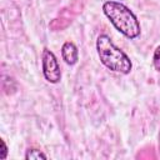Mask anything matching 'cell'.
<instances>
[{"mask_svg":"<svg viewBox=\"0 0 160 160\" xmlns=\"http://www.w3.org/2000/svg\"><path fill=\"white\" fill-rule=\"evenodd\" d=\"M102 11L114 28L129 39H136L140 32V22L135 14L122 2L109 0L102 4Z\"/></svg>","mask_w":160,"mask_h":160,"instance_id":"6da1fadb","label":"cell"},{"mask_svg":"<svg viewBox=\"0 0 160 160\" xmlns=\"http://www.w3.org/2000/svg\"><path fill=\"white\" fill-rule=\"evenodd\" d=\"M96 50L100 61L111 71L119 74H129L132 69L130 58L118 48L106 34H101L96 40Z\"/></svg>","mask_w":160,"mask_h":160,"instance_id":"7a4b0ae2","label":"cell"},{"mask_svg":"<svg viewBox=\"0 0 160 160\" xmlns=\"http://www.w3.org/2000/svg\"><path fill=\"white\" fill-rule=\"evenodd\" d=\"M41 59H42L41 61H42L44 78L51 84L59 82L61 79V70H60V66H59L55 54L49 49H44Z\"/></svg>","mask_w":160,"mask_h":160,"instance_id":"3957f363","label":"cell"},{"mask_svg":"<svg viewBox=\"0 0 160 160\" xmlns=\"http://www.w3.org/2000/svg\"><path fill=\"white\" fill-rule=\"evenodd\" d=\"M61 56L62 60L68 65H75L79 60V50L72 41H66L61 46Z\"/></svg>","mask_w":160,"mask_h":160,"instance_id":"277c9868","label":"cell"},{"mask_svg":"<svg viewBox=\"0 0 160 160\" xmlns=\"http://www.w3.org/2000/svg\"><path fill=\"white\" fill-rule=\"evenodd\" d=\"M25 159L26 160H39V159H46V155L38 150V149H29L26 151V155H25Z\"/></svg>","mask_w":160,"mask_h":160,"instance_id":"5b68a950","label":"cell"},{"mask_svg":"<svg viewBox=\"0 0 160 160\" xmlns=\"http://www.w3.org/2000/svg\"><path fill=\"white\" fill-rule=\"evenodd\" d=\"M152 64H154V68L160 72V45H159V46L155 49V51H154Z\"/></svg>","mask_w":160,"mask_h":160,"instance_id":"8992f818","label":"cell"},{"mask_svg":"<svg viewBox=\"0 0 160 160\" xmlns=\"http://www.w3.org/2000/svg\"><path fill=\"white\" fill-rule=\"evenodd\" d=\"M1 145H2V155H1V159H5L6 158V152H8V148H6V144L4 140H1Z\"/></svg>","mask_w":160,"mask_h":160,"instance_id":"52a82bcc","label":"cell"}]
</instances>
